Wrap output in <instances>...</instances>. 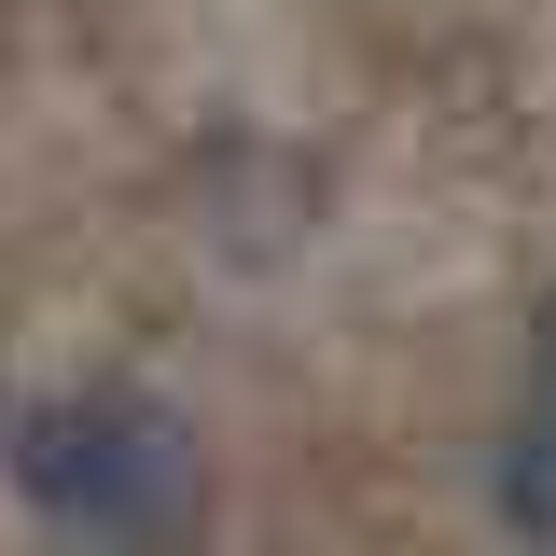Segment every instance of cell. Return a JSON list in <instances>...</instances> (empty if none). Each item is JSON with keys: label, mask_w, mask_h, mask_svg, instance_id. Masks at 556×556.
<instances>
[{"label": "cell", "mask_w": 556, "mask_h": 556, "mask_svg": "<svg viewBox=\"0 0 556 556\" xmlns=\"http://www.w3.org/2000/svg\"><path fill=\"white\" fill-rule=\"evenodd\" d=\"M0 459H14V486L56 529H84L112 556H181L195 543V431L153 390H42V404H14Z\"/></svg>", "instance_id": "obj_1"}, {"label": "cell", "mask_w": 556, "mask_h": 556, "mask_svg": "<svg viewBox=\"0 0 556 556\" xmlns=\"http://www.w3.org/2000/svg\"><path fill=\"white\" fill-rule=\"evenodd\" d=\"M501 501H515V529L556 543V306H543V376H529V431L501 459Z\"/></svg>", "instance_id": "obj_2"}]
</instances>
